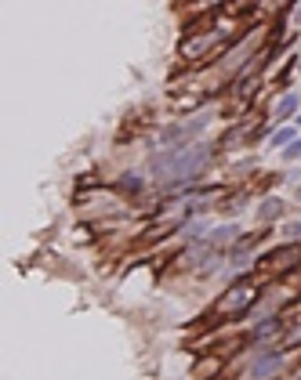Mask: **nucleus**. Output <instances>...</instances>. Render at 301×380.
<instances>
[{
	"instance_id": "8",
	"label": "nucleus",
	"mask_w": 301,
	"mask_h": 380,
	"mask_svg": "<svg viewBox=\"0 0 301 380\" xmlns=\"http://www.w3.org/2000/svg\"><path fill=\"white\" fill-rule=\"evenodd\" d=\"M283 142H290V131H279L276 138H272V145H283Z\"/></svg>"
},
{
	"instance_id": "4",
	"label": "nucleus",
	"mask_w": 301,
	"mask_h": 380,
	"mask_svg": "<svg viewBox=\"0 0 301 380\" xmlns=\"http://www.w3.org/2000/svg\"><path fill=\"white\" fill-rule=\"evenodd\" d=\"M279 366V355H269V358H258V362H254V373L258 377H265V373H272V369Z\"/></svg>"
},
{
	"instance_id": "5",
	"label": "nucleus",
	"mask_w": 301,
	"mask_h": 380,
	"mask_svg": "<svg viewBox=\"0 0 301 380\" xmlns=\"http://www.w3.org/2000/svg\"><path fill=\"white\" fill-rule=\"evenodd\" d=\"M294 109H298V95H287L283 101H279V109H276V116H279V119H283V116H290V113H294Z\"/></svg>"
},
{
	"instance_id": "6",
	"label": "nucleus",
	"mask_w": 301,
	"mask_h": 380,
	"mask_svg": "<svg viewBox=\"0 0 301 380\" xmlns=\"http://www.w3.org/2000/svg\"><path fill=\"white\" fill-rule=\"evenodd\" d=\"M276 214H279V203H276V199H269L265 207H261V217H276Z\"/></svg>"
},
{
	"instance_id": "7",
	"label": "nucleus",
	"mask_w": 301,
	"mask_h": 380,
	"mask_svg": "<svg viewBox=\"0 0 301 380\" xmlns=\"http://www.w3.org/2000/svg\"><path fill=\"white\" fill-rule=\"evenodd\" d=\"M254 4H258V0H232L236 11H243V7H254Z\"/></svg>"
},
{
	"instance_id": "1",
	"label": "nucleus",
	"mask_w": 301,
	"mask_h": 380,
	"mask_svg": "<svg viewBox=\"0 0 301 380\" xmlns=\"http://www.w3.org/2000/svg\"><path fill=\"white\" fill-rule=\"evenodd\" d=\"M211 160V145H189V149H175L167 156L152 160V174L156 181H189L193 174L203 170V163Z\"/></svg>"
},
{
	"instance_id": "3",
	"label": "nucleus",
	"mask_w": 301,
	"mask_h": 380,
	"mask_svg": "<svg viewBox=\"0 0 301 380\" xmlns=\"http://www.w3.org/2000/svg\"><path fill=\"white\" fill-rule=\"evenodd\" d=\"M203 123H207V119H203V116H196V119H189V123L167 127V131H163V145H171V142H181V138H193L196 131H203Z\"/></svg>"
},
{
	"instance_id": "2",
	"label": "nucleus",
	"mask_w": 301,
	"mask_h": 380,
	"mask_svg": "<svg viewBox=\"0 0 301 380\" xmlns=\"http://www.w3.org/2000/svg\"><path fill=\"white\" fill-rule=\"evenodd\" d=\"M254 297H258V293H254V286L251 283H236L229 293H225L222 301L214 304V319H229V315H243L254 304Z\"/></svg>"
},
{
	"instance_id": "9",
	"label": "nucleus",
	"mask_w": 301,
	"mask_h": 380,
	"mask_svg": "<svg viewBox=\"0 0 301 380\" xmlns=\"http://www.w3.org/2000/svg\"><path fill=\"white\" fill-rule=\"evenodd\" d=\"M287 156H301V142L294 145V149H287Z\"/></svg>"
}]
</instances>
